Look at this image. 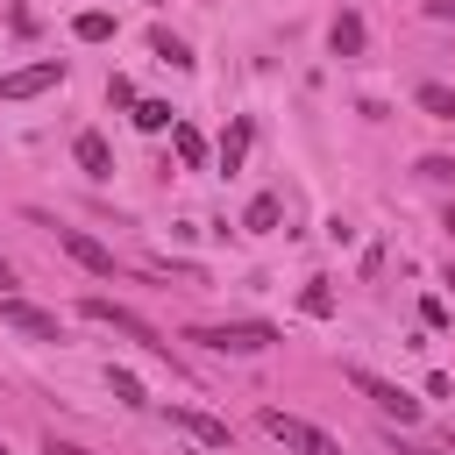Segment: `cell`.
<instances>
[{"label": "cell", "mask_w": 455, "mask_h": 455, "mask_svg": "<svg viewBox=\"0 0 455 455\" xmlns=\"http://www.w3.org/2000/svg\"><path fill=\"white\" fill-rule=\"evenodd\" d=\"M78 313H85V320H100V327H114V334H128V341H135L142 355L171 363V341H164V334H156V327H149L142 313H128V306H114V299H100V291H92V299H78Z\"/></svg>", "instance_id": "1"}, {"label": "cell", "mask_w": 455, "mask_h": 455, "mask_svg": "<svg viewBox=\"0 0 455 455\" xmlns=\"http://www.w3.org/2000/svg\"><path fill=\"white\" fill-rule=\"evenodd\" d=\"M185 341L220 348V355H263V348H277V327L270 320H228V327H185Z\"/></svg>", "instance_id": "2"}, {"label": "cell", "mask_w": 455, "mask_h": 455, "mask_svg": "<svg viewBox=\"0 0 455 455\" xmlns=\"http://www.w3.org/2000/svg\"><path fill=\"white\" fill-rule=\"evenodd\" d=\"M28 220H36V228H50V235H57V249H64V256H71L78 270H92V277H121V263H114V249H107V242H92L85 228H57L50 213H28Z\"/></svg>", "instance_id": "3"}, {"label": "cell", "mask_w": 455, "mask_h": 455, "mask_svg": "<svg viewBox=\"0 0 455 455\" xmlns=\"http://www.w3.org/2000/svg\"><path fill=\"white\" fill-rule=\"evenodd\" d=\"M263 434H270V441H284L291 455H341V441H334V434H320L313 419H299V412H277V405L263 412Z\"/></svg>", "instance_id": "4"}, {"label": "cell", "mask_w": 455, "mask_h": 455, "mask_svg": "<svg viewBox=\"0 0 455 455\" xmlns=\"http://www.w3.org/2000/svg\"><path fill=\"white\" fill-rule=\"evenodd\" d=\"M348 384H355V391H363V398H370V405H377L384 419H398V427H412V419H419V398H412V391H398V384H384L377 370L348 363Z\"/></svg>", "instance_id": "5"}, {"label": "cell", "mask_w": 455, "mask_h": 455, "mask_svg": "<svg viewBox=\"0 0 455 455\" xmlns=\"http://www.w3.org/2000/svg\"><path fill=\"white\" fill-rule=\"evenodd\" d=\"M0 320H7L14 334H28V341H64V320L43 313V306H28L21 291H0Z\"/></svg>", "instance_id": "6"}, {"label": "cell", "mask_w": 455, "mask_h": 455, "mask_svg": "<svg viewBox=\"0 0 455 455\" xmlns=\"http://www.w3.org/2000/svg\"><path fill=\"white\" fill-rule=\"evenodd\" d=\"M50 85H64V57H36V64H14V71L0 78V100L14 107V100H36V92H50Z\"/></svg>", "instance_id": "7"}, {"label": "cell", "mask_w": 455, "mask_h": 455, "mask_svg": "<svg viewBox=\"0 0 455 455\" xmlns=\"http://www.w3.org/2000/svg\"><path fill=\"white\" fill-rule=\"evenodd\" d=\"M171 427H185L199 448H228V419H213V412H199V405H171Z\"/></svg>", "instance_id": "8"}, {"label": "cell", "mask_w": 455, "mask_h": 455, "mask_svg": "<svg viewBox=\"0 0 455 455\" xmlns=\"http://www.w3.org/2000/svg\"><path fill=\"white\" fill-rule=\"evenodd\" d=\"M71 156H78V171H85V178H114V149H107V135H100V128L71 135Z\"/></svg>", "instance_id": "9"}, {"label": "cell", "mask_w": 455, "mask_h": 455, "mask_svg": "<svg viewBox=\"0 0 455 455\" xmlns=\"http://www.w3.org/2000/svg\"><path fill=\"white\" fill-rule=\"evenodd\" d=\"M327 50H334V57H363V14H355V7H341V14H334Z\"/></svg>", "instance_id": "10"}, {"label": "cell", "mask_w": 455, "mask_h": 455, "mask_svg": "<svg viewBox=\"0 0 455 455\" xmlns=\"http://www.w3.org/2000/svg\"><path fill=\"white\" fill-rule=\"evenodd\" d=\"M249 135H256V121L242 114V121L220 135V171H242V156H249Z\"/></svg>", "instance_id": "11"}, {"label": "cell", "mask_w": 455, "mask_h": 455, "mask_svg": "<svg viewBox=\"0 0 455 455\" xmlns=\"http://www.w3.org/2000/svg\"><path fill=\"white\" fill-rule=\"evenodd\" d=\"M412 100H419V114H434V121H455V85H441V78H427V85H419Z\"/></svg>", "instance_id": "12"}, {"label": "cell", "mask_w": 455, "mask_h": 455, "mask_svg": "<svg viewBox=\"0 0 455 455\" xmlns=\"http://www.w3.org/2000/svg\"><path fill=\"white\" fill-rule=\"evenodd\" d=\"M277 213H284V206H277V192H256V199H249V213H242V228H249V235H270V228H277Z\"/></svg>", "instance_id": "13"}, {"label": "cell", "mask_w": 455, "mask_h": 455, "mask_svg": "<svg viewBox=\"0 0 455 455\" xmlns=\"http://www.w3.org/2000/svg\"><path fill=\"white\" fill-rule=\"evenodd\" d=\"M149 50H156L164 64H178V71L192 64V43H185V36H171V28H149Z\"/></svg>", "instance_id": "14"}, {"label": "cell", "mask_w": 455, "mask_h": 455, "mask_svg": "<svg viewBox=\"0 0 455 455\" xmlns=\"http://www.w3.org/2000/svg\"><path fill=\"white\" fill-rule=\"evenodd\" d=\"M135 128H142V135H164V128H178V121H171V100H135Z\"/></svg>", "instance_id": "15"}, {"label": "cell", "mask_w": 455, "mask_h": 455, "mask_svg": "<svg viewBox=\"0 0 455 455\" xmlns=\"http://www.w3.org/2000/svg\"><path fill=\"white\" fill-rule=\"evenodd\" d=\"M171 149H178V164H185V171H199V164H206V142H199V128H185V121L171 128Z\"/></svg>", "instance_id": "16"}, {"label": "cell", "mask_w": 455, "mask_h": 455, "mask_svg": "<svg viewBox=\"0 0 455 455\" xmlns=\"http://www.w3.org/2000/svg\"><path fill=\"white\" fill-rule=\"evenodd\" d=\"M71 36H78V43H107V36H114V14H100V7H92V14H78V21H71Z\"/></svg>", "instance_id": "17"}, {"label": "cell", "mask_w": 455, "mask_h": 455, "mask_svg": "<svg viewBox=\"0 0 455 455\" xmlns=\"http://www.w3.org/2000/svg\"><path fill=\"white\" fill-rule=\"evenodd\" d=\"M107 384H114V398H121V405H149V398H142V384H135L128 370H107Z\"/></svg>", "instance_id": "18"}, {"label": "cell", "mask_w": 455, "mask_h": 455, "mask_svg": "<svg viewBox=\"0 0 455 455\" xmlns=\"http://www.w3.org/2000/svg\"><path fill=\"white\" fill-rule=\"evenodd\" d=\"M299 306H306L313 320H327V313H334V291H327V284H306V299H299Z\"/></svg>", "instance_id": "19"}, {"label": "cell", "mask_w": 455, "mask_h": 455, "mask_svg": "<svg viewBox=\"0 0 455 455\" xmlns=\"http://www.w3.org/2000/svg\"><path fill=\"white\" fill-rule=\"evenodd\" d=\"M43 455H92V448H78V441H57V434H50V441H43Z\"/></svg>", "instance_id": "20"}, {"label": "cell", "mask_w": 455, "mask_h": 455, "mask_svg": "<svg viewBox=\"0 0 455 455\" xmlns=\"http://www.w3.org/2000/svg\"><path fill=\"white\" fill-rule=\"evenodd\" d=\"M427 14H434V21H455V0H434Z\"/></svg>", "instance_id": "21"}, {"label": "cell", "mask_w": 455, "mask_h": 455, "mask_svg": "<svg viewBox=\"0 0 455 455\" xmlns=\"http://www.w3.org/2000/svg\"><path fill=\"white\" fill-rule=\"evenodd\" d=\"M398 455H434V448H405V441H398Z\"/></svg>", "instance_id": "22"}, {"label": "cell", "mask_w": 455, "mask_h": 455, "mask_svg": "<svg viewBox=\"0 0 455 455\" xmlns=\"http://www.w3.org/2000/svg\"><path fill=\"white\" fill-rule=\"evenodd\" d=\"M0 455H7V441H0Z\"/></svg>", "instance_id": "23"}]
</instances>
